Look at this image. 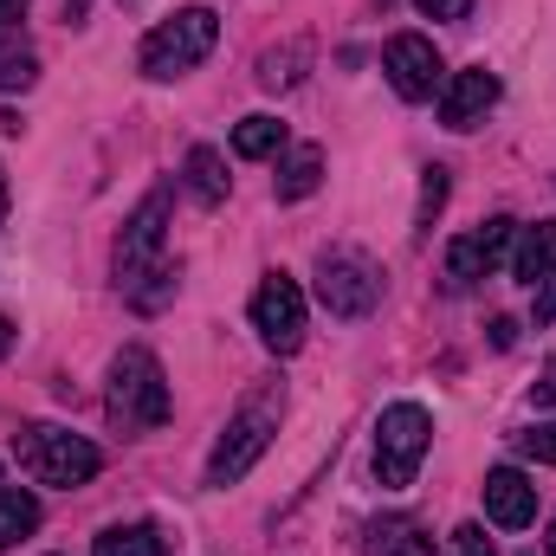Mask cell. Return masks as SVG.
<instances>
[{"label": "cell", "instance_id": "obj_12", "mask_svg": "<svg viewBox=\"0 0 556 556\" xmlns=\"http://www.w3.org/2000/svg\"><path fill=\"white\" fill-rule=\"evenodd\" d=\"M485 518H492L498 531L538 525V485H531L518 466H492V472H485Z\"/></svg>", "mask_w": 556, "mask_h": 556}, {"label": "cell", "instance_id": "obj_20", "mask_svg": "<svg viewBox=\"0 0 556 556\" xmlns=\"http://www.w3.org/2000/svg\"><path fill=\"white\" fill-rule=\"evenodd\" d=\"M285 149V124L278 117H240V130H233V155H247V162H266Z\"/></svg>", "mask_w": 556, "mask_h": 556}, {"label": "cell", "instance_id": "obj_33", "mask_svg": "<svg viewBox=\"0 0 556 556\" xmlns=\"http://www.w3.org/2000/svg\"><path fill=\"white\" fill-rule=\"evenodd\" d=\"M544 556H556V518H551V538H544Z\"/></svg>", "mask_w": 556, "mask_h": 556}, {"label": "cell", "instance_id": "obj_2", "mask_svg": "<svg viewBox=\"0 0 556 556\" xmlns=\"http://www.w3.org/2000/svg\"><path fill=\"white\" fill-rule=\"evenodd\" d=\"M13 453H20V472L26 479H39V485H85V479H98V466H104V453L85 440V433H65V427H46V420H33V427H20L13 433Z\"/></svg>", "mask_w": 556, "mask_h": 556}, {"label": "cell", "instance_id": "obj_17", "mask_svg": "<svg viewBox=\"0 0 556 556\" xmlns=\"http://www.w3.org/2000/svg\"><path fill=\"white\" fill-rule=\"evenodd\" d=\"M317 181H324V149H291L285 162H278V201H304V194H317Z\"/></svg>", "mask_w": 556, "mask_h": 556}, {"label": "cell", "instance_id": "obj_13", "mask_svg": "<svg viewBox=\"0 0 556 556\" xmlns=\"http://www.w3.org/2000/svg\"><path fill=\"white\" fill-rule=\"evenodd\" d=\"M511 273L525 278V285H544V278L556 273V220L518 227V240H511Z\"/></svg>", "mask_w": 556, "mask_h": 556}, {"label": "cell", "instance_id": "obj_7", "mask_svg": "<svg viewBox=\"0 0 556 556\" xmlns=\"http://www.w3.org/2000/svg\"><path fill=\"white\" fill-rule=\"evenodd\" d=\"M162 233H168V188L142 194V207L124 220V240H117V285L124 291H137L155 266H168L162 260Z\"/></svg>", "mask_w": 556, "mask_h": 556}, {"label": "cell", "instance_id": "obj_24", "mask_svg": "<svg viewBox=\"0 0 556 556\" xmlns=\"http://www.w3.org/2000/svg\"><path fill=\"white\" fill-rule=\"evenodd\" d=\"M446 556H498V551H492L485 525H459V531L446 538Z\"/></svg>", "mask_w": 556, "mask_h": 556}, {"label": "cell", "instance_id": "obj_30", "mask_svg": "<svg viewBox=\"0 0 556 556\" xmlns=\"http://www.w3.org/2000/svg\"><path fill=\"white\" fill-rule=\"evenodd\" d=\"M91 13V0H65V20H85Z\"/></svg>", "mask_w": 556, "mask_h": 556}, {"label": "cell", "instance_id": "obj_4", "mask_svg": "<svg viewBox=\"0 0 556 556\" xmlns=\"http://www.w3.org/2000/svg\"><path fill=\"white\" fill-rule=\"evenodd\" d=\"M214 39H220V13L214 7H181L175 20H162L142 39V72L149 78H181L214 52Z\"/></svg>", "mask_w": 556, "mask_h": 556}, {"label": "cell", "instance_id": "obj_21", "mask_svg": "<svg viewBox=\"0 0 556 556\" xmlns=\"http://www.w3.org/2000/svg\"><path fill=\"white\" fill-rule=\"evenodd\" d=\"M39 78V59L26 46H0V91H26Z\"/></svg>", "mask_w": 556, "mask_h": 556}, {"label": "cell", "instance_id": "obj_22", "mask_svg": "<svg viewBox=\"0 0 556 556\" xmlns=\"http://www.w3.org/2000/svg\"><path fill=\"white\" fill-rule=\"evenodd\" d=\"M440 207H446V168L433 162V168H427V181H420V214H415V227H420V233L433 227V214H440Z\"/></svg>", "mask_w": 556, "mask_h": 556}, {"label": "cell", "instance_id": "obj_31", "mask_svg": "<svg viewBox=\"0 0 556 556\" xmlns=\"http://www.w3.org/2000/svg\"><path fill=\"white\" fill-rule=\"evenodd\" d=\"M7 350H13V324L0 317V356H7Z\"/></svg>", "mask_w": 556, "mask_h": 556}, {"label": "cell", "instance_id": "obj_14", "mask_svg": "<svg viewBox=\"0 0 556 556\" xmlns=\"http://www.w3.org/2000/svg\"><path fill=\"white\" fill-rule=\"evenodd\" d=\"M363 556H433V544L415 518H376L363 531Z\"/></svg>", "mask_w": 556, "mask_h": 556}, {"label": "cell", "instance_id": "obj_32", "mask_svg": "<svg viewBox=\"0 0 556 556\" xmlns=\"http://www.w3.org/2000/svg\"><path fill=\"white\" fill-rule=\"evenodd\" d=\"M7 201H13V194H7V168H0V220H7Z\"/></svg>", "mask_w": 556, "mask_h": 556}, {"label": "cell", "instance_id": "obj_8", "mask_svg": "<svg viewBox=\"0 0 556 556\" xmlns=\"http://www.w3.org/2000/svg\"><path fill=\"white\" fill-rule=\"evenodd\" d=\"M511 240H518V220H511V214H492L485 227L459 233V240L446 247V285H453V291H466V285L492 278L505 260H511Z\"/></svg>", "mask_w": 556, "mask_h": 556}, {"label": "cell", "instance_id": "obj_6", "mask_svg": "<svg viewBox=\"0 0 556 556\" xmlns=\"http://www.w3.org/2000/svg\"><path fill=\"white\" fill-rule=\"evenodd\" d=\"M317 298H324L330 317H350L356 324V317H369L382 304V266L369 253H356V247H330L317 260Z\"/></svg>", "mask_w": 556, "mask_h": 556}, {"label": "cell", "instance_id": "obj_29", "mask_svg": "<svg viewBox=\"0 0 556 556\" xmlns=\"http://www.w3.org/2000/svg\"><path fill=\"white\" fill-rule=\"evenodd\" d=\"M492 343H498V350H511V343H518V324H511V317H498V324H492Z\"/></svg>", "mask_w": 556, "mask_h": 556}, {"label": "cell", "instance_id": "obj_10", "mask_svg": "<svg viewBox=\"0 0 556 556\" xmlns=\"http://www.w3.org/2000/svg\"><path fill=\"white\" fill-rule=\"evenodd\" d=\"M382 72H389V85H395L408 104H427V98L446 85V65H440L433 39H420V33H395V39H389Z\"/></svg>", "mask_w": 556, "mask_h": 556}, {"label": "cell", "instance_id": "obj_9", "mask_svg": "<svg viewBox=\"0 0 556 556\" xmlns=\"http://www.w3.org/2000/svg\"><path fill=\"white\" fill-rule=\"evenodd\" d=\"M253 330H260V343L273 356H291L304 343V291H298V278H285V273L260 278V291H253Z\"/></svg>", "mask_w": 556, "mask_h": 556}, {"label": "cell", "instance_id": "obj_16", "mask_svg": "<svg viewBox=\"0 0 556 556\" xmlns=\"http://www.w3.org/2000/svg\"><path fill=\"white\" fill-rule=\"evenodd\" d=\"M188 194L201 207H220L227 201V162H220V149H207V142L188 149Z\"/></svg>", "mask_w": 556, "mask_h": 556}, {"label": "cell", "instance_id": "obj_28", "mask_svg": "<svg viewBox=\"0 0 556 556\" xmlns=\"http://www.w3.org/2000/svg\"><path fill=\"white\" fill-rule=\"evenodd\" d=\"M531 402H538V408H556V363H544V376H538Z\"/></svg>", "mask_w": 556, "mask_h": 556}, {"label": "cell", "instance_id": "obj_18", "mask_svg": "<svg viewBox=\"0 0 556 556\" xmlns=\"http://www.w3.org/2000/svg\"><path fill=\"white\" fill-rule=\"evenodd\" d=\"M33 531H39V498L26 485H0V551H13Z\"/></svg>", "mask_w": 556, "mask_h": 556}, {"label": "cell", "instance_id": "obj_25", "mask_svg": "<svg viewBox=\"0 0 556 556\" xmlns=\"http://www.w3.org/2000/svg\"><path fill=\"white\" fill-rule=\"evenodd\" d=\"M415 7L427 20H466V13H472V0H415Z\"/></svg>", "mask_w": 556, "mask_h": 556}, {"label": "cell", "instance_id": "obj_11", "mask_svg": "<svg viewBox=\"0 0 556 556\" xmlns=\"http://www.w3.org/2000/svg\"><path fill=\"white\" fill-rule=\"evenodd\" d=\"M498 72H485V65H472V72H453L446 85H440V124L446 130H472V124H485V111L498 104Z\"/></svg>", "mask_w": 556, "mask_h": 556}, {"label": "cell", "instance_id": "obj_19", "mask_svg": "<svg viewBox=\"0 0 556 556\" xmlns=\"http://www.w3.org/2000/svg\"><path fill=\"white\" fill-rule=\"evenodd\" d=\"M304 65H311V39H291V46H273V52L260 59V85H266V91H291V85L304 78Z\"/></svg>", "mask_w": 556, "mask_h": 556}, {"label": "cell", "instance_id": "obj_3", "mask_svg": "<svg viewBox=\"0 0 556 556\" xmlns=\"http://www.w3.org/2000/svg\"><path fill=\"white\" fill-rule=\"evenodd\" d=\"M111 420L130 427V433H149L168 420V376L155 363V350L142 343H124L117 363H111Z\"/></svg>", "mask_w": 556, "mask_h": 556}, {"label": "cell", "instance_id": "obj_5", "mask_svg": "<svg viewBox=\"0 0 556 556\" xmlns=\"http://www.w3.org/2000/svg\"><path fill=\"white\" fill-rule=\"evenodd\" d=\"M427 446H433V415H427L420 402H395V408H382V420H376V479H382L389 492L415 485Z\"/></svg>", "mask_w": 556, "mask_h": 556}, {"label": "cell", "instance_id": "obj_27", "mask_svg": "<svg viewBox=\"0 0 556 556\" xmlns=\"http://www.w3.org/2000/svg\"><path fill=\"white\" fill-rule=\"evenodd\" d=\"M531 291H538V324H556V273L544 285H531Z\"/></svg>", "mask_w": 556, "mask_h": 556}, {"label": "cell", "instance_id": "obj_23", "mask_svg": "<svg viewBox=\"0 0 556 556\" xmlns=\"http://www.w3.org/2000/svg\"><path fill=\"white\" fill-rule=\"evenodd\" d=\"M518 446H525L538 466H556V420H538L531 433H518Z\"/></svg>", "mask_w": 556, "mask_h": 556}, {"label": "cell", "instance_id": "obj_1", "mask_svg": "<svg viewBox=\"0 0 556 556\" xmlns=\"http://www.w3.org/2000/svg\"><path fill=\"white\" fill-rule=\"evenodd\" d=\"M278 420H285V389H278V382H260V389L233 408V420L220 427V440H214V453H207V485H214V492L240 485V479L266 459Z\"/></svg>", "mask_w": 556, "mask_h": 556}, {"label": "cell", "instance_id": "obj_15", "mask_svg": "<svg viewBox=\"0 0 556 556\" xmlns=\"http://www.w3.org/2000/svg\"><path fill=\"white\" fill-rule=\"evenodd\" d=\"M91 556H168V538H162V525L137 518V525H111V531H98Z\"/></svg>", "mask_w": 556, "mask_h": 556}, {"label": "cell", "instance_id": "obj_26", "mask_svg": "<svg viewBox=\"0 0 556 556\" xmlns=\"http://www.w3.org/2000/svg\"><path fill=\"white\" fill-rule=\"evenodd\" d=\"M20 20H26V0H0V46H13Z\"/></svg>", "mask_w": 556, "mask_h": 556}]
</instances>
